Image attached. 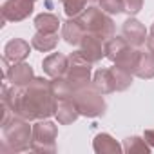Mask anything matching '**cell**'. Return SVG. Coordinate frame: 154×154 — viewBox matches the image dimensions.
Listing matches in <instances>:
<instances>
[{
    "mask_svg": "<svg viewBox=\"0 0 154 154\" xmlns=\"http://www.w3.org/2000/svg\"><path fill=\"white\" fill-rule=\"evenodd\" d=\"M2 103H6L13 114L24 120H44L56 114V96L51 89V82L45 78H33V82L18 91L2 87Z\"/></svg>",
    "mask_w": 154,
    "mask_h": 154,
    "instance_id": "1",
    "label": "cell"
},
{
    "mask_svg": "<svg viewBox=\"0 0 154 154\" xmlns=\"http://www.w3.org/2000/svg\"><path fill=\"white\" fill-rule=\"evenodd\" d=\"M4 138L6 143L9 145L11 150H27L31 149V141H33V129L29 127L27 120L20 118V116H13L6 125H4Z\"/></svg>",
    "mask_w": 154,
    "mask_h": 154,
    "instance_id": "2",
    "label": "cell"
},
{
    "mask_svg": "<svg viewBox=\"0 0 154 154\" xmlns=\"http://www.w3.org/2000/svg\"><path fill=\"white\" fill-rule=\"evenodd\" d=\"M78 18V22L84 26L85 33L96 35L102 40H107L114 35V22L111 20V17L105 15V11L98 9V8H87Z\"/></svg>",
    "mask_w": 154,
    "mask_h": 154,
    "instance_id": "3",
    "label": "cell"
},
{
    "mask_svg": "<svg viewBox=\"0 0 154 154\" xmlns=\"http://www.w3.org/2000/svg\"><path fill=\"white\" fill-rule=\"evenodd\" d=\"M72 98H74L76 105H78L80 114H84V116L94 118V116H100V114L105 112L103 96L94 85H85V87L76 89Z\"/></svg>",
    "mask_w": 154,
    "mask_h": 154,
    "instance_id": "4",
    "label": "cell"
},
{
    "mask_svg": "<svg viewBox=\"0 0 154 154\" xmlns=\"http://www.w3.org/2000/svg\"><path fill=\"white\" fill-rule=\"evenodd\" d=\"M65 78L72 84L74 91L89 85V82H91V62L80 51H76L69 56V69L65 72Z\"/></svg>",
    "mask_w": 154,
    "mask_h": 154,
    "instance_id": "5",
    "label": "cell"
},
{
    "mask_svg": "<svg viewBox=\"0 0 154 154\" xmlns=\"http://www.w3.org/2000/svg\"><path fill=\"white\" fill-rule=\"evenodd\" d=\"M58 129L53 122L40 120L33 127V141L31 149L36 152H53L54 150V140H56Z\"/></svg>",
    "mask_w": 154,
    "mask_h": 154,
    "instance_id": "6",
    "label": "cell"
},
{
    "mask_svg": "<svg viewBox=\"0 0 154 154\" xmlns=\"http://www.w3.org/2000/svg\"><path fill=\"white\" fill-rule=\"evenodd\" d=\"M33 13V0H6L2 6V18L6 22H20Z\"/></svg>",
    "mask_w": 154,
    "mask_h": 154,
    "instance_id": "7",
    "label": "cell"
},
{
    "mask_svg": "<svg viewBox=\"0 0 154 154\" xmlns=\"http://www.w3.org/2000/svg\"><path fill=\"white\" fill-rule=\"evenodd\" d=\"M80 53L91 63H94V62H98L105 56V45L102 44V38H98L96 35L85 33V36L80 42Z\"/></svg>",
    "mask_w": 154,
    "mask_h": 154,
    "instance_id": "8",
    "label": "cell"
},
{
    "mask_svg": "<svg viewBox=\"0 0 154 154\" xmlns=\"http://www.w3.org/2000/svg\"><path fill=\"white\" fill-rule=\"evenodd\" d=\"M6 78H8L13 85H17V87H26V85H29V84L33 82L35 74H33V69H31L27 63L18 62V63H13V67L8 71V76H6Z\"/></svg>",
    "mask_w": 154,
    "mask_h": 154,
    "instance_id": "9",
    "label": "cell"
},
{
    "mask_svg": "<svg viewBox=\"0 0 154 154\" xmlns=\"http://www.w3.org/2000/svg\"><path fill=\"white\" fill-rule=\"evenodd\" d=\"M123 38H125L131 45L140 47V45H143V44L147 42V31H145V27H143L138 20L129 18V20L123 24Z\"/></svg>",
    "mask_w": 154,
    "mask_h": 154,
    "instance_id": "10",
    "label": "cell"
},
{
    "mask_svg": "<svg viewBox=\"0 0 154 154\" xmlns=\"http://www.w3.org/2000/svg\"><path fill=\"white\" fill-rule=\"evenodd\" d=\"M44 71L51 76V78H58V76H63L69 69V58L60 54V53H53L44 60Z\"/></svg>",
    "mask_w": 154,
    "mask_h": 154,
    "instance_id": "11",
    "label": "cell"
},
{
    "mask_svg": "<svg viewBox=\"0 0 154 154\" xmlns=\"http://www.w3.org/2000/svg\"><path fill=\"white\" fill-rule=\"evenodd\" d=\"M80 111H78V105H76L74 98H60L58 103H56V118L62 125H67V123H72L76 118H78Z\"/></svg>",
    "mask_w": 154,
    "mask_h": 154,
    "instance_id": "12",
    "label": "cell"
},
{
    "mask_svg": "<svg viewBox=\"0 0 154 154\" xmlns=\"http://www.w3.org/2000/svg\"><path fill=\"white\" fill-rule=\"evenodd\" d=\"M27 56H29V44L26 40L15 38V40L8 42L4 47V58H8V62L18 63L22 60H26Z\"/></svg>",
    "mask_w": 154,
    "mask_h": 154,
    "instance_id": "13",
    "label": "cell"
},
{
    "mask_svg": "<svg viewBox=\"0 0 154 154\" xmlns=\"http://www.w3.org/2000/svg\"><path fill=\"white\" fill-rule=\"evenodd\" d=\"M62 36H63L65 42L71 44V45H80L82 38L85 36V29H84V26L78 22V18H72V20H67V22L63 24Z\"/></svg>",
    "mask_w": 154,
    "mask_h": 154,
    "instance_id": "14",
    "label": "cell"
},
{
    "mask_svg": "<svg viewBox=\"0 0 154 154\" xmlns=\"http://www.w3.org/2000/svg\"><path fill=\"white\" fill-rule=\"evenodd\" d=\"M134 74L140 78H154V54L149 53H138V60H136V67H134Z\"/></svg>",
    "mask_w": 154,
    "mask_h": 154,
    "instance_id": "15",
    "label": "cell"
},
{
    "mask_svg": "<svg viewBox=\"0 0 154 154\" xmlns=\"http://www.w3.org/2000/svg\"><path fill=\"white\" fill-rule=\"evenodd\" d=\"M93 85L102 93V94H109L112 91H116V84H114V76L111 72V69H98L94 72L93 78Z\"/></svg>",
    "mask_w": 154,
    "mask_h": 154,
    "instance_id": "16",
    "label": "cell"
},
{
    "mask_svg": "<svg viewBox=\"0 0 154 154\" xmlns=\"http://www.w3.org/2000/svg\"><path fill=\"white\" fill-rule=\"evenodd\" d=\"M93 147L98 154H120L123 150V147L116 140H112L109 134H98L94 138Z\"/></svg>",
    "mask_w": 154,
    "mask_h": 154,
    "instance_id": "17",
    "label": "cell"
},
{
    "mask_svg": "<svg viewBox=\"0 0 154 154\" xmlns=\"http://www.w3.org/2000/svg\"><path fill=\"white\" fill-rule=\"evenodd\" d=\"M58 44V35L56 33H42L38 31L33 38H31V45L36 49V51H53Z\"/></svg>",
    "mask_w": 154,
    "mask_h": 154,
    "instance_id": "18",
    "label": "cell"
},
{
    "mask_svg": "<svg viewBox=\"0 0 154 154\" xmlns=\"http://www.w3.org/2000/svg\"><path fill=\"white\" fill-rule=\"evenodd\" d=\"M51 89H53L56 100H60V98H72V94H74V87H72V84L65 78V76L54 78L51 82Z\"/></svg>",
    "mask_w": 154,
    "mask_h": 154,
    "instance_id": "19",
    "label": "cell"
},
{
    "mask_svg": "<svg viewBox=\"0 0 154 154\" xmlns=\"http://www.w3.org/2000/svg\"><path fill=\"white\" fill-rule=\"evenodd\" d=\"M35 26L42 33H56L58 26H60V20L51 13H42L35 18Z\"/></svg>",
    "mask_w": 154,
    "mask_h": 154,
    "instance_id": "20",
    "label": "cell"
},
{
    "mask_svg": "<svg viewBox=\"0 0 154 154\" xmlns=\"http://www.w3.org/2000/svg\"><path fill=\"white\" fill-rule=\"evenodd\" d=\"M111 72L114 76L116 91H125L127 87H131V84H132V72L131 71H127V69L114 63V67H111Z\"/></svg>",
    "mask_w": 154,
    "mask_h": 154,
    "instance_id": "21",
    "label": "cell"
},
{
    "mask_svg": "<svg viewBox=\"0 0 154 154\" xmlns=\"http://www.w3.org/2000/svg\"><path fill=\"white\" fill-rule=\"evenodd\" d=\"M149 143L145 141V138H138V136H132V138H127L125 143H123V150L129 152V154H134V152H149Z\"/></svg>",
    "mask_w": 154,
    "mask_h": 154,
    "instance_id": "22",
    "label": "cell"
},
{
    "mask_svg": "<svg viewBox=\"0 0 154 154\" xmlns=\"http://www.w3.org/2000/svg\"><path fill=\"white\" fill-rule=\"evenodd\" d=\"M85 2L87 0H62V6H63L67 17L76 18L85 11Z\"/></svg>",
    "mask_w": 154,
    "mask_h": 154,
    "instance_id": "23",
    "label": "cell"
},
{
    "mask_svg": "<svg viewBox=\"0 0 154 154\" xmlns=\"http://www.w3.org/2000/svg\"><path fill=\"white\" fill-rule=\"evenodd\" d=\"M100 6L105 13H122L125 11V6H123V0H100Z\"/></svg>",
    "mask_w": 154,
    "mask_h": 154,
    "instance_id": "24",
    "label": "cell"
},
{
    "mask_svg": "<svg viewBox=\"0 0 154 154\" xmlns=\"http://www.w3.org/2000/svg\"><path fill=\"white\" fill-rule=\"evenodd\" d=\"M123 6L129 15H136L143 6V0H123Z\"/></svg>",
    "mask_w": 154,
    "mask_h": 154,
    "instance_id": "25",
    "label": "cell"
},
{
    "mask_svg": "<svg viewBox=\"0 0 154 154\" xmlns=\"http://www.w3.org/2000/svg\"><path fill=\"white\" fill-rule=\"evenodd\" d=\"M145 141L150 145V147H154V129H149V131H145Z\"/></svg>",
    "mask_w": 154,
    "mask_h": 154,
    "instance_id": "26",
    "label": "cell"
},
{
    "mask_svg": "<svg viewBox=\"0 0 154 154\" xmlns=\"http://www.w3.org/2000/svg\"><path fill=\"white\" fill-rule=\"evenodd\" d=\"M147 47H149V51L154 54V36H149V38H147Z\"/></svg>",
    "mask_w": 154,
    "mask_h": 154,
    "instance_id": "27",
    "label": "cell"
},
{
    "mask_svg": "<svg viewBox=\"0 0 154 154\" xmlns=\"http://www.w3.org/2000/svg\"><path fill=\"white\" fill-rule=\"evenodd\" d=\"M150 36H154V24H152V27H150Z\"/></svg>",
    "mask_w": 154,
    "mask_h": 154,
    "instance_id": "28",
    "label": "cell"
},
{
    "mask_svg": "<svg viewBox=\"0 0 154 154\" xmlns=\"http://www.w3.org/2000/svg\"><path fill=\"white\" fill-rule=\"evenodd\" d=\"M91 2H100V0H91Z\"/></svg>",
    "mask_w": 154,
    "mask_h": 154,
    "instance_id": "29",
    "label": "cell"
},
{
    "mask_svg": "<svg viewBox=\"0 0 154 154\" xmlns=\"http://www.w3.org/2000/svg\"><path fill=\"white\" fill-rule=\"evenodd\" d=\"M33 2H35V0H33Z\"/></svg>",
    "mask_w": 154,
    "mask_h": 154,
    "instance_id": "30",
    "label": "cell"
}]
</instances>
